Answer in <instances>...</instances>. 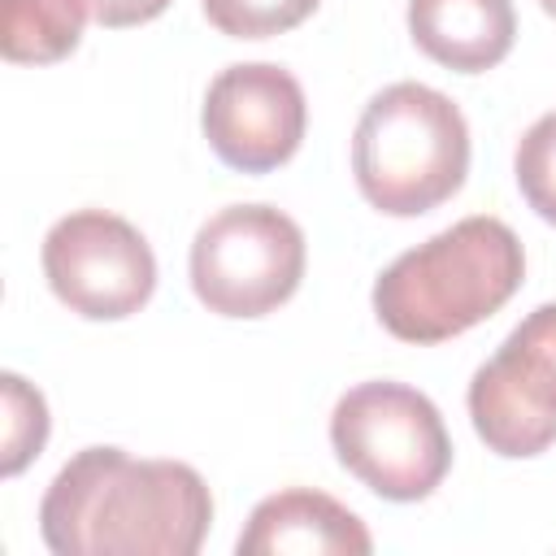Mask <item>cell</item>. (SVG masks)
Segmentation results:
<instances>
[{"instance_id":"obj_1","label":"cell","mask_w":556,"mask_h":556,"mask_svg":"<svg viewBox=\"0 0 556 556\" xmlns=\"http://www.w3.org/2000/svg\"><path fill=\"white\" fill-rule=\"evenodd\" d=\"M208 521L213 495L191 465L122 447H83L39 500V534L56 556H195Z\"/></svg>"},{"instance_id":"obj_2","label":"cell","mask_w":556,"mask_h":556,"mask_svg":"<svg viewBox=\"0 0 556 556\" xmlns=\"http://www.w3.org/2000/svg\"><path fill=\"white\" fill-rule=\"evenodd\" d=\"M526 278V252L500 217H465L395 256L374 282L378 321L404 343H443L500 313Z\"/></svg>"},{"instance_id":"obj_3","label":"cell","mask_w":556,"mask_h":556,"mask_svg":"<svg viewBox=\"0 0 556 556\" xmlns=\"http://www.w3.org/2000/svg\"><path fill=\"white\" fill-rule=\"evenodd\" d=\"M352 174L378 213H430L452 200L469 174V126L443 91L426 83H391L356 122Z\"/></svg>"},{"instance_id":"obj_4","label":"cell","mask_w":556,"mask_h":556,"mask_svg":"<svg viewBox=\"0 0 556 556\" xmlns=\"http://www.w3.org/2000/svg\"><path fill=\"white\" fill-rule=\"evenodd\" d=\"M330 443L352 478L395 504L426 500L452 465V439L439 408L391 378L361 382L334 404Z\"/></svg>"},{"instance_id":"obj_5","label":"cell","mask_w":556,"mask_h":556,"mask_svg":"<svg viewBox=\"0 0 556 556\" xmlns=\"http://www.w3.org/2000/svg\"><path fill=\"white\" fill-rule=\"evenodd\" d=\"M304 278V230L274 204H230L191 239V291L217 317H265Z\"/></svg>"},{"instance_id":"obj_6","label":"cell","mask_w":556,"mask_h":556,"mask_svg":"<svg viewBox=\"0 0 556 556\" xmlns=\"http://www.w3.org/2000/svg\"><path fill=\"white\" fill-rule=\"evenodd\" d=\"M43 278L70 313L87 321H122L152 300L156 256L126 217L78 208L48 230Z\"/></svg>"},{"instance_id":"obj_7","label":"cell","mask_w":556,"mask_h":556,"mask_svg":"<svg viewBox=\"0 0 556 556\" xmlns=\"http://www.w3.org/2000/svg\"><path fill=\"white\" fill-rule=\"evenodd\" d=\"M469 417L495 456H539L556 443V300L521 317L469 378Z\"/></svg>"},{"instance_id":"obj_8","label":"cell","mask_w":556,"mask_h":556,"mask_svg":"<svg viewBox=\"0 0 556 556\" xmlns=\"http://www.w3.org/2000/svg\"><path fill=\"white\" fill-rule=\"evenodd\" d=\"M208 148L239 174H269L287 165L304 139L308 104L304 87L291 70L274 61L226 65L208 91L200 113Z\"/></svg>"},{"instance_id":"obj_9","label":"cell","mask_w":556,"mask_h":556,"mask_svg":"<svg viewBox=\"0 0 556 556\" xmlns=\"http://www.w3.org/2000/svg\"><path fill=\"white\" fill-rule=\"evenodd\" d=\"M239 556H282V552H313V556H365L374 552V539L365 521L330 500L326 491L291 486L269 500H261L239 534Z\"/></svg>"},{"instance_id":"obj_10","label":"cell","mask_w":556,"mask_h":556,"mask_svg":"<svg viewBox=\"0 0 556 556\" xmlns=\"http://www.w3.org/2000/svg\"><path fill=\"white\" fill-rule=\"evenodd\" d=\"M413 43L460 74L500 65L517 39L513 0H408Z\"/></svg>"},{"instance_id":"obj_11","label":"cell","mask_w":556,"mask_h":556,"mask_svg":"<svg viewBox=\"0 0 556 556\" xmlns=\"http://www.w3.org/2000/svg\"><path fill=\"white\" fill-rule=\"evenodd\" d=\"M87 22V0H0V52L13 65L65 61Z\"/></svg>"},{"instance_id":"obj_12","label":"cell","mask_w":556,"mask_h":556,"mask_svg":"<svg viewBox=\"0 0 556 556\" xmlns=\"http://www.w3.org/2000/svg\"><path fill=\"white\" fill-rule=\"evenodd\" d=\"M0 391H4V465L0 469L13 478L48 443V404L17 374H4L0 378Z\"/></svg>"},{"instance_id":"obj_13","label":"cell","mask_w":556,"mask_h":556,"mask_svg":"<svg viewBox=\"0 0 556 556\" xmlns=\"http://www.w3.org/2000/svg\"><path fill=\"white\" fill-rule=\"evenodd\" d=\"M513 174L517 187L526 195V204L556 226V113H543L521 139H517V156H513Z\"/></svg>"},{"instance_id":"obj_14","label":"cell","mask_w":556,"mask_h":556,"mask_svg":"<svg viewBox=\"0 0 556 556\" xmlns=\"http://www.w3.org/2000/svg\"><path fill=\"white\" fill-rule=\"evenodd\" d=\"M321 0H204V17L230 39H269L300 26Z\"/></svg>"},{"instance_id":"obj_15","label":"cell","mask_w":556,"mask_h":556,"mask_svg":"<svg viewBox=\"0 0 556 556\" xmlns=\"http://www.w3.org/2000/svg\"><path fill=\"white\" fill-rule=\"evenodd\" d=\"M169 9V0H87V13L109 26V30H122V26H139V22H152Z\"/></svg>"},{"instance_id":"obj_16","label":"cell","mask_w":556,"mask_h":556,"mask_svg":"<svg viewBox=\"0 0 556 556\" xmlns=\"http://www.w3.org/2000/svg\"><path fill=\"white\" fill-rule=\"evenodd\" d=\"M539 4H543V13H547V17H556V0H539Z\"/></svg>"}]
</instances>
